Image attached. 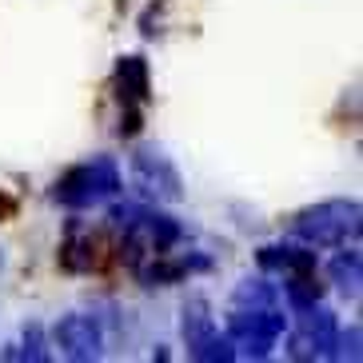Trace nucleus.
<instances>
[{"instance_id": "f257e3e1", "label": "nucleus", "mask_w": 363, "mask_h": 363, "mask_svg": "<svg viewBox=\"0 0 363 363\" xmlns=\"http://www.w3.org/2000/svg\"><path fill=\"white\" fill-rule=\"evenodd\" d=\"M363 232V208L359 200H323L311 203L291 220V235L308 247H347Z\"/></svg>"}, {"instance_id": "f03ea898", "label": "nucleus", "mask_w": 363, "mask_h": 363, "mask_svg": "<svg viewBox=\"0 0 363 363\" xmlns=\"http://www.w3.org/2000/svg\"><path fill=\"white\" fill-rule=\"evenodd\" d=\"M116 192H120V168L108 156H96V160L68 168L52 188L56 203H65V208H96V203L112 200Z\"/></svg>"}, {"instance_id": "7ed1b4c3", "label": "nucleus", "mask_w": 363, "mask_h": 363, "mask_svg": "<svg viewBox=\"0 0 363 363\" xmlns=\"http://www.w3.org/2000/svg\"><path fill=\"white\" fill-rule=\"evenodd\" d=\"M288 320L279 315V308H240L228 320V340H232L235 355H252V359H264L272 347L279 343Z\"/></svg>"}, {"instance_id": "20e7f679", "label": "nucleus", "mask_w": 363, "mask_h": 363, "mask_svg": "<svg viewBox=\"0 0 363 363\" xmlns=\"http://www.w3.org/2000/svg\"><path fill=\"white\" fill-rule=\"evenodd\" d=\"M184 343H188V355L203 363H232L235 347L228 335H220L212 311H208V299H188L184 303Z\"/></svg>"}, {"instance_id": "39448f33", "label": "nucleus", "mask_w": 363, "mask_h": 363, "mask_svg": "<svg viewBox=\"0 0 363 363\" xmlns=\"http://www.w3.org/2000/svg\"><path fill=\"white\" fill-rule=\"evenodd\" d=\"M132 180H136L140 192L156 203H180L184 200L180 168H176L160 148H136L132 152Z\"/></svg>"}, {"instance_id": "423d86ee", "label": "nucleus", "mask_w": 363, "mask_h": 363, "mask_svg": "<svg viewBox=\"0 0 363 363\" xmlns=\"http://www.w3.org/2000/svg\"><path fill=\"white\" fill-rule=\"evenodd\" d=\"M335 335H340V320L328 308L311 303V308L299 311V328L288 340V355L291 359H331Z\"/></svg>"}, {"instance_id": "0eeeda50", "label": "nucleus", "mask_w": 363, "mask_h": 363, "mask_svg": "<svg viewBox=\"0 0 363 363\" xmlns=\"http://www.w3.org/2000/svg\"><path fill=\"white\" fill-rule=\"evenodd\" d=\"M56 347L68 355V359L76 363H88V359H100V347H104V340H100V323L92 320V315H80V311H72V315H60V323H56Z\"/></svg>"}, {"instance_id": "6e6552de", "label": "nucleus", "mask_w": 363, "mask_h": 363, "mask_svg": "<svg viewBox=\"0 0 363 363\" xmlns=\"http://www.w3.org/2000/svg\"><path fill=\"white\" fill-rule=\"evenodd\" d=\"M259 267L264 272H284V276H303V272H315V252L308 247H291V244H272L259 247Z\"/></svg>"}, {"instance_id": "1a4fd4ad", "label": "nucleus", "mask_w": 363, "mask_h": 363, "mask_svg": "<svg viewBox=\"0 0 363 363\" xmlns=\"http://www.w3.org/2000/svg\"><path fill=\"white\" fill-rule=\"evenodd\" d=\"M116 88H120V100L124 104H144L148 100V65L144 56H124L116 65Z\"/></svg>"}, {"instance_id": "9d476101", "label": "nucleus", "mask_w": 363, "mask_h": 363, "mask_svg": "<svg viewBox=\"0 0 363 363\" xmlns=\"http://www.w3.org/2000/svg\"><path fill=\"white\" fill-rule=\"evenodd\" d=\"M331 284L343 291L347 299H359V284H363V256L359 252H340V256L328 264Z\"/></svg>"}, {"instance_id": "9b49d317", "label": "nucleus", "mask_w": 363, "mask_h": 363, "mask_svg": "<svg viewBox=\"0 0 363 363\" xmlns=\"http://www.w3.org/2000/svg\"><path fill=\"white\" fill-rule=\"evenodd\" d=\"M60 267L65 272H92L96 267V235L92 232L68 235V244L60 247Z\"/></svg>"}, {"instance_id": "f8f14e48", "label": "nucleus", "mask_w": 363, "mask_h": 363, "mask_svg": "<svg viewBox=\"0 0 363 363\" xmlns=\"http://www.w3.org/2000/svg\"><path fill=\"white\" fill-rule=\"evenodd\" d=\"M323 284H315V272H303V276H284V299H288L291 311H303L311 303H320Z\"/></svg>"}, {"instance_id": "ddd939ff", "label": "nucleus", "mask_w": 363, "mask_h": 363, "mask_svg": "<svg viewBox=\"0 0 363 363\" xmlns=\"http://www.w3.org/2000/svg\"><path fill=\"white\" fill-rule=\"evenodd\" d=\"M235 308H276V288L267 279H244L235 288Z\"/></svg>"}, {"instance_id": "4468645a", "label": "nucleus", "mask_w": 363, "mask_h": 363, "mask_svg": "<svg viewBox=\"0 0 363 363\" xmlns=\"http://www.w3.org/2000/svg\"><path fill=\"white\" fill-rule=\"evenodd\" d=\"M359 340H363V331H359V323H352L347 331H340L335 335V347H331V359H359Z\"/></svg>"}, {"instance_id": "2eb2a0df", "label": "nucleus", "mask_w": 363, "mask_h": 363, "mask_svg": "<svg viewBox=\"0 0 363 363\" xmlns=\"http://www.w3.org/2000/svg\"><path fill=\"white\" fill-rule=\"evenodd\" d=\"M12 355H21V359H36V363L48 359V352H44V331H40V323H28V328H24V352H12Z\"/></svg>"}, {"instance_id": "dca6fc26", "label": "nucleus", "mask_w": 363, "mask_h": 363, "mask_svg": "<svg viewBox=\"0 0 363 363\" xmlns=\"http://www.w3.org/2000/svg\"><path fill=\"white\" fill-rule=\"evenodd\" d=\"M12 212H16V200H12V196H4V192H0V220H9Z\"/></svg>"}, {"instance_id": "f3484780", "label": "nucleus", "mask_w": 363, "mask_h": 363, "mask_svg": "<svg viewBox=\"0 0 363 363\" xmlns=\"http://www.w3.org/2000/svg\"><path fill=\"white\" fill-rule=\"evenodd\" d=\"M0 267H4V256H0Z\"/></svg>"}]
</instances>
